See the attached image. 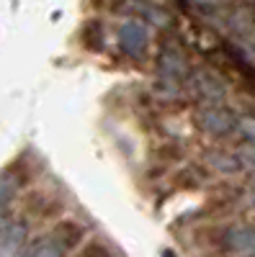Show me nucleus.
Returning <instances> with one entry per match:
<instances>
[{
    "label": "nucleus",
    "instance_id": "6",
    "mask_svg": "<svg viewBox=\"0 0 255 257\" xmlns=\"http://www.w3.org/2000/svg\"><path fill=\"white\" fill-rule=\"evenodd\" d=\"M49 237L67 252V249H75V247L85 239V231H82V226H80L77 221H59V224L49 231Z\"/></svg>",
    "mask_w": 255,
    "mask_h": 257
},
{
    "label": "nucleus",
    "instance_id": "2",
    "mask_svg": "<svg viewBox=\"0 0 255 257\" xmlns=\"http://www.w3.org/2000/svg\"><path fill=\"white\" fill-rule=\"evenodd\" d=\"M222 244L235 257H255V229L247 224L229 226L222 237Z\"/></svg>",
    "mask_w": 255,
    "mask_h": 257
},
{
    "label": "nucleus",
    "instance_id": "8",
    "mask_svg": "<svg viewBox=\"0 0 255 257\" xmlns=\"http://www.w3.org/2000/svg\"><path fill=\"white\" fill-rule=\"evenodd\" d=\"M196 88H199V93L206 98V100H214V103H219V98L224 95V88L217 82V77H211V75H206V72H196Z\"/></svg>",
    "mask_w": 255,
    "mask_h": 257
},
{
    "label": "nucleus",
    "instance_id": "11",
    "mask_svg": "<svg viewBox=\"0 0 255 257\" xmlns=\"http://www.w3.org/2000/svg\"><path fill=\"white\" fill-rule=\"evenodd\" d=\"M26 257H65V249H62L52 237H44V239H39Z\"/></svg>",
    "mask_w": 255,
    "mask_h": 257
},
{
    "label": "nucleus",
    "instance_id": "12",
    "mask_svg": "<svg viewBox=\"0 0 255 257\" xmlns=\"http://www.w3.org/2000/svg\"><path fill=\"white\" fill-rule=\"evenodd\" d=\"M80 257H114V252L106 244H101V242H88L85 249L80 252Z\"/></svg>",
    "mask_w": 255,
    "mask_h": 257
},
{
    "label": "nucleus",
    "instance_id": "7",
    "mask_svg": "<svg viewBox=\"0 0 255 257\" xmlns=\"http://www.w3.org/2000/svg\"><path fill=\"white\" fill-rule=\"evenodd\" d=\"M59 211V201L47 196V193H31V196L26 198V213L39 221H44V219H52L54 213Z\"/></svg>",
    "mask_w": 255,
    "mask_h": 257
},
{
    "label": "nucleus",
    "instance_id": "3",
    "mask_svg": "<svg viewBox=\"0 0 255 257\" xmlns=\"http://www.w3.org/2000/svg\"><path fill=\"white\" fill-rule=\"evenodd\" d=\"M157 70H160V80L167 85H181L188 77V64L181 49L176 47H165L157 62Z\"/></svg>",
    "mask_w": 255,
    "mask_h": 257
},
{
    "label": "nucleus",
    "instance_id": "4",
    "mask_svg": "<svg viewBox=\"0 0 255 257\" xmlns=\"http://www.w3.org/2000/svg\"><path fill=\"white\" fill-rule=\"evenodd\" d=\"M26 244V226L21 221H6L0 226V257H21Z\"/></svg>",
    "mask_w": 255,
    "mask_h": 257
},
{
    "label": "nucleus",
    "instance_id": "1",
    "mask_svg": "<svg viewBox=\"0 0 255 257\" xmlns=\"http://www.w3.org/2000/svg\"><path fill=\"white\" fill-rule=\"evenodd\" d=\"M119 44L124 49L126 57L139 59L147 52V44H150V34H147V26L137 18H129L119 31Z\"/></svg>",
    "mask_w": 255,
    "mask_h": 257
},
{
    "label": "nucleus",
    "instance_id": "10",
    "mask_svg": "<svg viewBox=\"0 0 255 257\" xmlns=\"http://www.w3.org/2000/svg\"><path fill=\"white\" fill-rule=\"evenodd\" d=\"M16 188H18V183H16L13 173L0 175V216H3V213L8 211L11 201L16 198Z\"/></svg>",
    "mask_w": 255,
    "mask_h": 257
},
{
    "label": "nucleus",
    "instance_id": "5",
    "mask_svg": "<svg viewBox=\"0 0 255 257\" xmlns=\"http://www.w3.org/2000/svg\"><path fill=\"white\" fill-rule=\"evenodd\" d=\"M199 123L206 128L209 134H217V137H222V134H227L229 128L235 126V118H232V113H229L227 108H222V105H211V108L201 111Z\"/></svg>",
    "mask_w": 255,
    "mask_h": 257
},
{
    "label": "nucleus",
    "instance_id": "9",
    "mask_svg": "<svg viewBox=\"0 0 255 257\" xmlns=\"http://www.w3.org/2000/svg\"><path fill=\"white\" fill-rule=\"evenodd\" d=\"M103 26H101V21H88L82 29V47L88 49V52H101L103 49Z\"/></svg>",
    "mask_w": 255,
    "mask_h": 257
}]
</instances>
